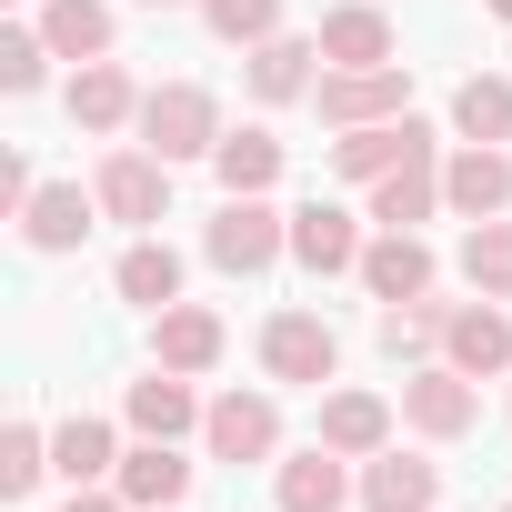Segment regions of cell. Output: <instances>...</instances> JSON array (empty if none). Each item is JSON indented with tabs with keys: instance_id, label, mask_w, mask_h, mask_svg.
<instances>
[{
	"instance_id": "cell-34",
	"label": "cell",
	"mask_w": 512,
	"mask_h": 512,
	"mask_svg": "<svg viewBox=\"0 0 512 512\" xmlns=\"http://www.w3.org/2000/svg\"><path fill=\"white\" fill-rule=\"evenodd\" d=\"M61 512H131V502H121V492H91V482H81V492H71Z\"/></svg>"
},
{
	"instance_id": "cell-6",
	"label": "cell",
	"mask_w": 512,
	"mask_h": 512,
	"mask_svg": "<svg viewBox=\"0 0 512 512\" xmlns=\"http://www.w3.org/2000/svg\"><path fill=\"white\" fill-rule=\"evenodd\" d=\"M402 422H412L422 442H462V432L482 422V392H472V372H452V362L412 372V382H402Z\"/></svg>"
},
{
	"instance_id": "cell-11",
	"label": "cell",
	"mask_w": 512,
	"mask_h": 512,
	"mask_svg": "<svg viewBox=\"0 0 512 512\" xmlns=\"http://www.w3.org/2000/svg\"><path fill=\"white\" fill-rule=\"evenodd\" d=\"M362 292H372V302H422V292H432V251H422V231L362 241Z\"/></svg>"
},
{
	"instance_id": "cell-23",
	"label": "cell",
	"mask_w": 512,
	"mask_h": 512,
	"mask_svg": "<svg viewBox=\"0 0 512 512\" xmlns=\"http://www.w3.org/2000/svg\"><path fill=\"white\" fill-rule=\"evenodd\" d=\"M51 472L81 492V482H101V472H121V442H111V422H91V412H71L61 432H51Z\"/></svg>"
},
{
	"instance_id": "cell-21",
	"label": "cell",
	"mask_w": 512,
	"mask_h": 512,
	"mask_svg": "<svg viewBox=\"0 0 512 512\" xmlns=\"http://www.w3.org/2000/svg\"><path fill=\"white\" fill-rule=\"evenodd\" d=\"M91 211H101V201H81V181H51V191H31V211H21V241H31V251H81Z\"/></svg>"
},
{
	"instance_id": "cell-26",
	"label": "cell",
	"mask_w": 512,
	"mask_h": 512,
	"mask_svg": "<svg viewBox=\"0 0 512 512\" xmlns=\"http://www.w3.org/2000/svg\"><path fill=\"white\" fill-rule=\"evenodd\" d=\"M211 362H221V312L171 302L161 312V372H211Z\"/></svg>"
},
{
	"instance_id": "cell-29",
	"label": "cell",
	"mask_w": 512,
	"mask_h": 512,
	"mask_svg": "<svg viewBox=\"0 0 512 512\" xmlns=\"http://www.w3.org/2000/svg\"><path fill=\"white\" fill-rule=\"evenodd\" d=\"M442 332H452V312L422 292V302H382V352L392 362H422V352H442Z\"/></svg>"
},
{
	"instance_id": "cell-4",
	"label": "cell",
	"mask_w": 512,
	"mask_h": 512,
	"mask_svg": "<svg viewBox=\"0 0 512 512\" xmlns=\"http://www.w3.org/2000/svg\"><path fill=\"white\" fill-rule=\"evenodd\" d=\"M262 372L292 382V392H322V382L342 372V332H332L322 312H272V322H262Z\"/></svg>"
},
{
	"instance_id": "cell-17",
	"label": "cell",
	"mask_w": 512,
	"mask_h": 512,
	"mask_svg": "<svg viewBox=\"0 0 512 512\" xmlns=\"http://www.w3.org/2000/svg\"><path fill=\"white\" fill-rule=\"evenodd\" d=\"M432 211H442V161H432V151H412L402 171L372 181V221H382V231H412V221H432Z\"/></svg>"
},
{
	"instance_id": "cell-25",
	"label": "cell",
	"mask_w": 512,
	"mask_h": 512,
	"mask_svg": "<svg viewBox=\"0 0 512 512\" xmlns=\"http://www.w3.org/2000/svg\"><path fill=\"white\" fill-rule=\"evenodd\" d=\"M312 61H322V41L272 31L262 51H251V101H302V91H312Z\"/></svg>"
},
{
	"instance_id": "cell-7",
	"label": "cell",
	"mask_w": 512,
	"mask_h": 512,
	"mask_svg": "<svg viewBox=\"0 0 512 512\" xmlns=\"http://www.w3.org/2000/svg\"><path fill=\"white\" fill-rule=\"evenodd\" d=\"M201 442H211V462H272V452H282L272 392H221V402L201 412Z\"/></svg>"
},
{
	"instance_id": "cell-37",
	"label": "cell",
	"mask_w": 512,
	"mask_h": 512,
	"mask_svg": "<svg viewBox=\"0 0 512 512\" xmlns=\"http://www.w3.org/2000/svg\"><path fill=\"white\" fill-rule=\"evenodd\" d=\"M502 512H512V502H502Z\"/></svg>"
},
{
	"instance_id": "cell-18",
	"label": "cell",
	"mask_w": 512,
	"mask_h": 512,
	"mask_svg": "<svg viewBox=\"0 0 512 512\" xmlns=\"http://www.w3.org/2000/svg\"><path fill=\"white\" fill-rule=\"evenodd\" d=\"M342 492H352V472H342L332 442H312V452H292V462L272 472V502H282V512H342Z\"/></svg>"
},
{
	"instance_id": "cell-31",
	"label": "cell",
	"mask_w": 512,
	"mask_h": 512,
	"mask_svg": "<svg viewBox=\"0 0 512 512\" xmlns=\"http://www.w3.org/2000/svg\"><path fill=\"white\" fill-rule=\"evenodd\" d=\"M41 472H51V432H41V422H11V432H0V492L21 502Z\"/></svg>"
},
{
	"instance_id": "cell-33",
	"label": "cell",
	"mask_w": 512,
	"mask_h": 512,
	"mask_svg": "<svg viewBox=\"0 0 512 512\" xmlns=\"http://www.w3.org/2000/svg\"><path fill=\"white\" fill-rule=\"evenodd\" d=\"M41 61H51L41 31H0V91H41Z\"/></svg>"
},
{
	"instance_id": "cell-35",
	"label": "cell",
	"mask_w": 512,
	"mask_h": 512,
	"mask_svg": "<svg viewBox=\"0 0 512 512\" xmlns=\"http://www.w3.org/2000/svg\"><path fill=\"white\" fill-rule=\"evenodd\" d=\"M151 11H181V0H151Z\"/></svg>"
},
{
	"instance_id": "cell-12",
	"label": "cell",
	"mask_w": 512,
	"mask_h": 512,
	"mask_svg": "<svg viewBox=\"0 0 512 512\" xmlns=\"http://www.w3.org/2000/svg\"><path fill=\"white\" fill-rule=\"evenodd\" d=\"M312 41H322L332 71H382V61H392V21L372 11V0H342V11H322Z\"/></svg>"
},
{
	"instance_id": "cell-16",
	"label": "cell",
	"mask_w": 512,
	"mask_h": 512,
	"mask_svg": "<svg viewBox=\"0 0 512 512\" xmlns=\"http://www.w3.org/2000/svg\"><path fill=\"white\" fill-rule=\"evenodd\" d=\"M61 101H71V121H81V131H121V121H141V91H131V71H121V61H81Z\"/></svg>"
},
{
	"instance_id": "cell-36",
	"label": "cell",
	"mask_w": 512,
	"mask_h": 512,
	"mask_svg": "<svg viewBox=\"0 0 512 512\" xmlns=\"http://www.w3.org/2000/svg\"><path fill=\"white\" fill-rule=\"evenodd\" d=\"M492 11H502V21H512V0H492Z\"/></svg>"
},
{
	"instance_id": "cell-13",
	"label": "cell",
	"mask_w": 512,
	"mask_h": 512,
	"mask_svg": "<svg viewBox=\"0 0 512 512\" xmlns=\"http://www.w3.org/2000/svg\"><path fill=\"white\" fill-rule=\"evenodd\" d=\"M412 151H432V131L402 111V121H372V131H352V141H332V171L342 181H382V171H402Z\"/></svg>"
},
{
	"instance_id": "cell-14",
	"label": "cell",
	"mask_w": 512,
	"mask_h": 512,
	"mask_svg": "<svg viewBox=\"0 0 512 512\" xmlns=\"http://www.w3.org/2000/svg\"><path fill=\"white\" fill-rule=\"evenodd\" d=\"M442 362L452 372H512V312L502 302H472V312H452V332H442Z\"/></svg>"
},
{
	"instance_id": "cell-19",
	"label": "cell",
	"mask_w": 512,
	"mask_h": 512,
	"mask_svg": "<svg viewBox=\"0 0 512 512\" xmlns=\"http://www.w3.org/2000/svg\"><path fill=\"white\" fill-rule=\"evenodd\" d=\"M322 442H332L342 462H372V452L392 442V402H382V392H332V402H322Z\"/></svg>"
},
{
	"instance_id": "cell-27",
	"label": "cell",
	"mask_w": 512,
	"mask_h": 512,
	"mask_svg": "<svg viewBox=\"0 0 512 512\" xmlns=\"http://www.w3.org/2000/svg\"><path fill=\"white\" fill-rule=\"evenodd\" d=\"M41 41H51L61 61H111V11H101V0H51V11H41Z\"/></svg>"
},
{
	"instance_id": "cell-24",
	"label": "cell",
	"mask_w": 512,
	"mask_h": 512,
	"mask_svg": "<svg viewBox=\"0 0 512 512\" xmlns=\"http://www.w3.org/2000/svg\"><path fill=\"white\" fill-rule=\"evenodd\" d=\"M211 171H221V191H272V181H282V141H272L262 121H241V131H221Z\"/></svg>"
},
{
	"instance_id": "cell-2",
	"label": "cell",
	"mask_w": 512,
	"mask_h": 512,
	"mask_svg": "<svg viewBox=\"0 0 512 512\" xmlns=\"http://www.w3.org/2000/svg\"><path fill=\"white\" fill-rule=\"evenodd\" d=\"M141 141L161 161H211L221 151V101L201 81H161V91H141Z\"/></svg>"
},
{
	"instance_id": "cell-10",
	"label": "cell",
	"mask_w": 512,
	"mask_h": 512,
	"mask_svg": "<svg viewBox=\"0 0 512 512\" xmlns=\"http://www.w3.org/2000/svg\"><path fill=\"white\" fill-rule=\"evenodd\" d=\"M292 262L302 272H362V231H352V211H332V201H302L292 211Z\"/></svg>"
},
{
	"instance_id": "cell-3",
	"label": "cell",
	"mask_w": 512,
	"mask_h": 512,
	"mask_svg": "<svg viewBox=\"0 0 512 512\" xmlns=\"http://www.w3.org/2000/svg\"><path fill=\"white\" fill-rule=\"evenodd\" d=\"M322 121L332 131H372V121H402L412 111V61H382V71H322L312 81Z\"/></svg>"
},
{
	"instance_id": "cell-15",
	"label": "cell",
	"mask_w": 512,
	"mask_h": 512,
	"mask_svg": "<svg viewBox=\"0 0 512 512\" xmlns=\"http://www.w3.org/2000/svg\"><path fill=\"white\" fill-rule=\"evenodd\" d=\"M201 412H211V402H191V372H161V362H151V372L131 382V432H141V442H181Z\"/></svg>"
},
{
	"instance_id": "cell-20",
	"label": "cell",
	"mask_w": 512,
	"mask_h": 512,
	"mask_svg": "<svg viewBox=\"0 0 512 512\" xmlns=\"http://www.w3.org/2000/svg\"><path fill=\"white\" fill-rule=\"evenodd\" d=\"M121 502H131V512H171V502H191V462H181L171 442L121 452Z\"/></svg>"
},
{
	"instance_id": "cell-5",
	"label": "cell",
	"mask_w": 512,
	"mask_h": 512,
	"mask_svg": "<svg viewBox=\"0 0 512 512\" xmlns=\"http://www.w3.org/2000/svg\"><path fill=\"white\" fill-rule=\"evenodd\" d=\"M91 201H101L111 221H141V231H151V221L171 211V161H161V151H111V161L91 171Z\"/></svg>"
},
{
	"instance_id": "cell-28",
	"label": "cell",
	"mask_w": 512,
	"mask_h": 512,
	"mask_svg": "<svg viewBox=\"0 0 512 512\" xmlns=\"http://www.w3.org/2000/svg\"><path fill=\"white\" fill-rule=\"evenodd\" d=\"M462 282L482 302H512V221H472L462 231Z\"/></svg>"
},
{
	"instance_id": "cell-22",
	"label": "cell",
	"mask_w": 512,
	"mask_h": 512,
	"mask_svg": "<svg viewBox=\"0 0 512 512\" xmlns=\"http://www.w3.org/2000/svg\"><path fill=\"white\" fill-rule=\"evenodd\" d=\"M111 292L141 302V312H171V302H181V251H171V241H131L121 272H111Z\"/></svg>"
},
{
	"instance_id": "cell-9",
	"label": "cell",
	"mask_w": 512,
	"mask_h": 512,
	"mask_svg": "<svg viewBox=\"0 0 512 512\" xmlns=\"http://www.w3.org/2000/svg\"><path fill=\"white\" fill-rule=\"evenodd\" d=\"M442 502V462H422V452H372L362 462V512H432Z\"/></svg>"
},
{
	"instance_id": "cell-30",
	"label": "cell",
	"mask_w": 512,
	"mask_h": 512,
	"mask_svg": "<svg viewBox=\"0 0 512 512\" xmlns=\"http://www.w3.org/2000/svg\"><path fill=\"white\" fill-rule=\"evenodd\" d=\"M452 131H462V141H512V81L472 71V81L452 91Z\"/></svg>"
},
{
	"instance_id": "cell-32",
	"label": "cell",
	"mask_w": 512,
	"mask_h": 512,
	"mask_svg": "<svg viewBox=\"0 0 512 512\" xmlns=\"http://www.w3.org/2000/svg\"><path fill=\"white\" fill-rule=\"evenodd\" d=\"M201 21H211L221 41H241V51H262V41L282 31V0H201Z\"/></svg>"
},
{
	"instance_id": "cell-8",
	"label": "cell",
	"mask_w": 512,
	"mask_h": 512,
	"mask_svg": "<svg viewBox=\"0 0 512 512\" xmlns=\"http://www.w3.org/2000/svg\"><path fill=\"white\" fill-rule=\"evenodd\" d=\"M442 201H452L462 221H502V211H512V151H502V141H462V151L442 161Z\"/></svg>"
},
{
	"instance_id": "cell-1",
	"label": "cell",
	"mask_w": 512,
	"mask_h": 512,
	"mask_svg": "<svg viewBox=\"0 0 512 512\" xmlns=\"http://www.w3.org/2000/svg\"><path fill=\"white\" fill-rule=\"evenodd\" d=\"M201 251H211V272L251 282V272H272L282 251H292V211H272L262 191H231V201H221V221L201 231Z\"/></svg>"
}]
</instances>
